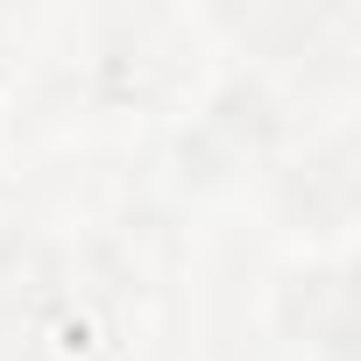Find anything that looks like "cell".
Segmentation results:
<instances>
[{
	"mask_svg": "<svg viewBox=\"0 0 361 361\" xmlns=\"http://www.w3.org/2000/svg\"><path fill=\"white\" fill-rule=\"evenodd\" d=\"M283 333L347 361V269H298L283 283Z\"/></svg>",
	"mask_w": 361,
	"mask_h": 361,
	"instance_id": "cell-1",
	"label": "cell"
},
{
	"mask_svg": "<svg viewBox=\"0 0 361 361\" xmlns=\"http://www.w3.org/2000/svg\"><path fill=\"white\" fill-rule=\"evenodd\" d=\"M283 213H290L298 227H312V234L347 227V213H354V170H347V149H340V142L319 149V156L305 163V177H290Z\"/></svg>",
	"mask_w": 361,
	"mask_h": 361,
	"instance_id": "cell-2",
	"label": "cell"
}]
</instances>
